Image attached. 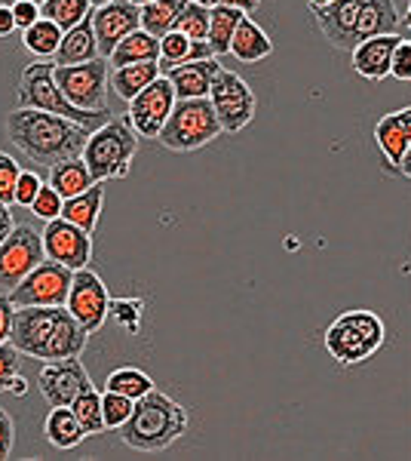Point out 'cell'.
I'll return each mask as SVG.
<instances>
[{
    "mask_svg": "<svg viewBox=\"0 0 411 461\" xmlns=\"http://www.w3.org/2000/svg\"><path fill=\"white\" fill-rule=\"evenodd\" d=\"M28 210H31L40 221L58 219V215H62V197L56 194V188H52L49 182H43L40 191H37V197L31 200V206H28Z\"/></svg>",
    "mask_w": 411,
    "mask_h": 461,
    "instance_id": "37",
    "label": "cell"
},
{
    "mask_svg": "<svg viewBox=\"0 0 411 461\" xmlns=\"http://www.w3.org/2000/svg\"><path fill=\"white\" fill-rule=\"evenodd\" d=\"M160 77V65L156 62H132V65H121V68L108 71V84L121 99L130 102L132 95H138L151 80Z\"/></svg>",
    "mask_w": 411,
    "mask_h": 461,
    "instance_id": "23",
    "label": "cell"
},
{
    "mask_svg": "<svg viewBox=\"0 0 411 461\" xmlns=\"http://www.w3.org/2000/svg\"><path fill=\"white\" fill-rule=\"evenodd\" d=\"M399 121H402V130H406V136H408V145H411V108L399 111Z\"/></svg>",
    "mask_w": 411,
    "mask_h": 461,
    "instance_id": "47",
    "label": "cell"
},
{
    "mask_svg": "<svg viewBox=\"0 0 411 461\" xmlns=\"http://www.w3.org/2000/svg\"><path fill=\"white\" fill-rule=\"evenodd\" d=\"M37 388H40L49 406H71L80 393L93 388V382H89V373L80 363V357H65V360L43 363L40 375H37Z\"/></svg>",
    "mask_w": 411,
    "mask_h": 461,
    "instance_id": "14",
    "label": "cell"
},
{
    "mask_svg": "<svg viewBox=\"0 0 411 461\" xmlns=\"http://www.w3.org/2000/svg\"><path fill=\"white\" fill-rule=\"evenodd\" d=\"M138 151V136L126 121H114L111 117L108 123H102L99 130L89 132L84 151V158L93 182H108V178H123L130 173V163Z\"/></svg>",
    "mask_w": 411,
    "mask_h": 461,
    "instance_id": "5",
    "label": "cell"
},
{
    "mask_svg": "<svg viewBox=\"0 0 411 461\" xmlns=\"http://www.w3.org/2000/svg\"><path fill=\"white\" fill-rule=\"evenodd\" d=\"M19 351L10 345V341H0V393L4 391H13L16 397H25L28 391V382L25 375L19 373Z\"/></svg>",
    "mask_w": 411,
    "mask_h": 461,
    "instance_id": "34",
    "label": "cell"
},
{
    "mask_svg": "<svg viewBox=\"0 0 411 461\" xmlns=\"http://www.w3.org/2000/svg\"><path fill=\"white\" fill-rule=\"evenodd\" d=\"M0 4H6V6H13V4H19V0H0ZM28 4H37V6H40V4H43V0H28Z\"/></svg>",
    "mask_w": 411,
    "mask_h": 461,
    "instance_id": "49",
    "label": "cell"
},
{
    "mask_svg": "<svg viewBox=\"0 0 411 461\" xmlns=\"http://www.w3.org/2000/svg\"><path fill=\"white\" fill-rule=\"evenodd\" d=\"M47 258L40 230L31 225H13L10 234L0 240V293H10L22 284L25 274H31Z\"/></svg>",
    "mask_w": 411,
    "mask_h": 461,
    "instance_id": "10",
    "label": "cell"
},
{
    "mask_svg": "<svg viewBox=\"0 0 411 461\" xmlns=\"http://www.w3.org/2000/svg\"><path fill=\"white\" fill-rule=\"evenodd\" d=\"M219 114H215L212 102L206 95V99H175L156 139L169 151H193V148H203L212 139H219Z\"/></svg>",
    "mask_w": 411,
    "mask_h": 461,
    "instance_id": "6",
    "label": "cell"
},
{
    "mask_svg": "<svg viewBox=\"0 0 411 461\" xmlns=\"http://www.w3.org/2000/svg\"><path fill=\"white\" fill-rule=\"evenodd\" d=\"M13 225H16V221H13L10 203H0V240H4V237L10 234V230H13Z\"/></svg>",
    "mask_w": 411,
    "mask_h": 461,
    "instance_id": "46",
    "label": "cell"
},
{
    "mask_svg": "<svg viewBox=\"0 0 411 461\" xmlns=\"http://www.w3.org/2000/svg\"><path fill=\"white\" fill-rule=\"evenodd\" d=\"M246 13L234 10V6H209V32H206V43L212 47L215 56L230 53V37H234L237 25Z\"/></svg>",
    "mask_w": 411,
    "mask_h": 461,
    "instance_id": "27",
    "label": "cell"
},
{
    "mask_svg": "<svg viewBox=\"0 0 411 461\" xmlns=\"http://www.w3.org/2000/svg\"><path fill=\"white\" fill-rule=\"evenodd\" d=\"M19 173H22L19 160L10 158V154H0V203H13Z\"/></svg>",
    "mask_w": 411,
    "mask_h": 461,
    "instance_id": "38",
    "label": "cell"
},
{
    "mask_svg": "<svg viewBox=\"0 0 411 461\" xmlns=\"http://www.w3.org/2000/svg\"><path fill=\"white\" fill-rule=\"evenodd\" d=\"M408 25H411V16H408Z\"/></svg>",
    "mask_w": 411,
    "mask_h": 461,
    "instance_id": "54",
    "label": "cell"
},
{
    "mask_svg": "<svg viewBox=\"0 0 411 461\" xmlns=\"http://www.w3.org/2000/svg\"><path fill=\"white\" fill-rule=\"evenodd\" d=\"M10 10H13V19H16V32H25L31 22L40 19V6L28 4V0H19V4L10 6Z\"/></svg>",
    "mask_w": 411,
    "mask_h": 461,
    "instance_id": "42",
    "label": "cell"
},
{
    "mask_svg": "<svg viewBox=\"0 0 411 461\" xmlns=\"http://www.w3.org/2000/svg\"><path fill=\"white\" fill-rule=\"evenodd\" d=\"M74 271L52 258H43L31 274L22 277L16 289L6 293V299L13 302V308H56V304L68 302Z\"/></svg>",
    "mask_w": 411,
    "mask_h": 461,
    "instance_id": "9",
    "label": "cell"
},
{
    "mask_svg": "<svg viewBox=\"0 0 411 461\" xmlns=\"http://www.w3.org/2000/svg\"><path fill=\"white\" fill-rule=\"evenodd\" d=\"M89 19H93V32H95V43H99L102 59H108L111 50H114L126 34L141 28V10L136 4H130V0H111V4L93 6Z\"/></svg>",
    "mask_w": 411,
    "mask_h": 461,
    "instance_id": "16",
    "label": "cell"
},
{
    "mask_svg": "<svg viewBox=\"0 0 411 461\" xmlns=\"http://www.w3.org/2000/svg\"><path fill=\"white\" fill-rule=\"evenodd\" d=\"M209 102H212L215 114H219L221 130L237 132L255 117V93L246 86L240 74L221 68L215 74L212 86H209Z\"/></svg>",
    "mask_w": 411,
    "mask_h": 461,
    "instance_id": "12",
    "label": "cell"
},
{
    "mask_svg": "<svg viewBox=\"0 0 411 461\" xmlns=\"http://www.w3.org/2000/svg\"><path fill=\"white\" fill-rule=\"evenodd\" d=\"M71 412L74 419H77L80 430H84V437H99L104 430V421H102V397L95 388H89L86 393H80L77 400L71 403Z\"/></svg>",
    "mask_w": 411,
    "mask_h": 461,
    "instance_id": "31",
    "label": "cell"
},
{
    "mask_svg": "<svg viewBox=\"0 0 411 461\" xmlns=\"http://www.w3.org/2000/svg\"><path fill=\"white\" fill-rule=\"evenodd\" d=\"M13 314H16V308H13V302L6 299L4 293H0V341H10Z\"/></svg>",
    "mask_w": 411,
    "mask_h": 461,
    "instance_id": "43",
    "label": "cell"
},
{
    "mask_svg": "<svg viewBox=\"0 0 411 461\" xmlns=\"http://www.w3.org/2000/svg\"><path fill=\"white\" fill-rule=\"evenodd\" d=\"M399 169L406 176H411V145L406 148V154H402V160H399Z\"/></svg>",
    "mask_w": 411,
    "mask_h": 461,
    "instance_id": "48",
    "label": "cell"
},
{
    "mask_svg": "<svg viewBox=\"0 0 411 461\" xmlns=\"http://www.w3.org/2000/svg\"><path fill=\"white\" fill-rule=\"evenodd\" d=\"M175 105V89H172L169 77H156L151 80L138 95L130 99V114H126V123L136 130V136L145 139H156L166 123L169 111Z\"/></svg>",
    "mask_w": 411,
    "mask_h": 461,
    "instance_id": "13",
    "label": "cell"
},
{
    "mask_svg": "<svg viewBox=\"0 0 411 461\" xmlns=\"http://www.w3.org/2000/svg\"><path fill=\"white\" fill-rule=\"evenodd\" d=\"M193 4H209V0H193Z\"/></svg>",
    "mask_w": 411,
    "mask_h": 461,
    "instance_id": "53",
    "label": "cell"
},
{
    "mask_svg": "<svg viewBox=\"0 0 411 461\" xmlns=\"http://www.w3.org/2000/svg\"><path fill=\"white\" fill-rule=\"evenodd\" d=\"M49 185L56 188L58 197L68 200L74 194H84L89 185H93V176H89L84 158H68L49 167Z\"/></svg>",
    "mask_w": 411,
    "mask_h": 461,
    "instance_id": "24",
    "label": "cell"
},
{
    "mask_svg": "<svg viewBox=\"0 0 411 461\" xmlns=\"http://www.w3.org/2000/svg\"><path fill=\"white\" fill-rule=\"evenodd\" d=\"M16 95H19L22 108H37V111H49V114H62L74 123L86 126L89 132L99 130L102 123L111 121V111H84V108L71 105V102L62 95V89H58L56 77H52V65L47 62V59H37V62L25 65V71H22V77H19Z\"/></svg>",
    "mask_w": 411,
    "mask_h": 461,
    "instance_id": "4",
    "label": "cell"
},
{
    "mask_svg": "<svg viewBox=\"0 0 411 461\" xmlns=\"http://www.w3.org/2000/svg\"><path fill=\"white\" fill-rule=\"evenodd\" d=\"M99 56V43H95V32H93V19H80L77 25L62 32V41H58L56 50V62L52 65H80L89 62V59Z\"/></svg>",
    "mask_w": 411,
    "mask_h": 461,
    "instance_id": "19",
    "label": "cell"
},
{
    "mask_svg": "<svg viewBox=\"0 0 411 461\" xmlns=\"http://www.w3.org/2000/svg\"><path fill=\"white\" fill-rule=\"evenodd\" d=\"M40 237H43V252H47V258H52V262L71 267V271L89 267V258H93V234H86V230H80L77 225H71V221H65L58 215V219L47 221Z\"/></svg>",
    "mask_w": 411,
    "mask_h": 461,
    "instance_id": "15",
    "label": "cell"
},
{
    "mask_svg": "<svg viewBox=\"0 0 411 461\" xmlns=\"http://www.w3.org/2000/svg\"><path fill=\"white\" fill-rule=\"evenodd\" d=\"M326 4H332V0H310L313 10H317V6H326Z\"/></svg>",
    "mask_w": 411,
    "mask_h": 461,
    "instance_id": "50",
    "label": "cell"
},
{
    "mask_svg": "<svg viewBox=\"0 0 411 461\" xmlns=\"http://www.w3.org/2000/svg\"><path fill=\"white\" fill-rule=\"evenodd\" d=\"M151 388H154V382L136 366L114 369V373L108 375V382H104V391H117V393H123V397H130V400L145 397Z\"/></svg>",
    "mask_w": 411,
    "mask_h": 461,
    "instance_id": "32",
    "label": "cell"
},
{
    "mask_svg": "<svg viewBox=\"0 0 411 461\" xmlns=\"http://www.w3.org/2000/svg\"><path fill=\"white\" fill-rule=\"evenodd\" d=\"M58 41H62V28L52 19H37L22 32V47L28 50L34 59H52L58 50Z\"/></svg>",
    "mask_w": 411,
    "mask_h": 461,
    "instance_id": "28",
    "label": "cell"
},
{
    "mask_svg": "<svg viewBox=\"0 0 411 461\" xmlns=\"http://www.w3.org/2000/svg\"><path fill=\"white\" fill-rule=\"evenodd\" d=\"M261 0H209V6H234V10L240 13H252Z\"/></svg>",
    "mask_w": 411,
    "mask_h": 461,
    "instance_id": "45",
    "label": "cell"
},
{
    "mask_svg": "<svg viewBox=\"0 0 411 461\" xmlns=\"http://www.w3.org/2000/svg\"><path fill=\"white\" fill-rule=\"evenodd\" d=\"M102 203H104V188H102V182H93L84 194H74L68 200H62V219L71 221V225H77L80 230H86V234H95Z\"/></svg>",
    "mask_w": 411,
    "mask_h": 461,
    "instance_id": "20",
    "label": "cell"
},
{
    "mask_svg": "<svg viewBox=\"0 0 411 461\" xmlns=\"http://www.w3.org/2000/svg\"><path fill=\"white\" fill-rule=\"evenodd\" d=\"M16 32V19H13V10L6 4H0V37H10Z\"/></svg>",
    "mask_w": 411,
    "mask_h": 461,
    "instance_id": "44",
    "label": "cell"
},
{
    "mask_svg": "<svg viewBox=\"0 0 411 461\" xmlns=\"http://www.w3.org/2000/svg\"><path fill=\"white\" fill-rule=\"evenodd\" d=\"M62 95L84 111H108V59L95 56L80 65H52Z\"/></svg>",
    "mask_w": 411,
    "mask_h": 461,
    "instance_id": "8",
    "label": "cell"
},
{
    "mask_svg": "<svg viewBox=\"0 0 411 461\" xmlns=\"http://www.w3.org/2000/svg\"><path fill=\"white\" fill-rule=\"evenodd\" d=\"M380 339H384V326L369 311H350L328 326L326 345L341 363H360L365 357L378 351Z\"/></svg>",
    "mask_w": 411,
    "mask_h": 461,
    "instance_id": "7",
    "label": "cell"
},
{
    "mask_svg": "<svg viewBox=\"0 0 411 461\" xmlns=\"http://www.w3.org/2000/svg\"><path fill=\"white\" fill-rule=\"evenodd\" d=\"M172 32H182L184 37H191V41H206V32H209V4H188L182 6V13H178V22Z\"/></svg>",
    "mask_w": 411,
    "mask_h": 461,
    "instance_id": "35",
    "label": "cell"
},
{
    "mask_svg": "<svg viewBox=\"0 0 411 461\" xmlns=\"http://www.w3.org/2000/svg\"><path fill=\"white\" fill-rule=\"evenodd\" d=\"M86 332L71 317L65 304L56 308H16L10 330V345L22 357L31 360H65V357H80L86 348Z\"/></svg>",
    "mask_w": 411,
    "mask_h": 461,
    "instance_id": "2",
    "label": "cell"
},
{
    "mask_svg": "<svg viewBox=\"0 0 411 461\" xmlns=\"http://www.w3.org/2000/svg\"><path fill=\"white\" fill-rule=\"evenodd\" d=\"M93 6H102V4H111V0H89Z\"/></svg>",
    "mask_w": 411,
    "mask_h": 461,
    "instance_id": "52",
    "label": "cell"
},
{
    "mask_svg": "<svg viewBox=\"0 0 411 461\" xmlns=\"http://www.w3.org/2000/svg\"><path fill=\"white\" fill-rule=\"evenodd\" d=\"M40 185H43V178L37 176L34 169H22V173H19V182H16V197H13V203L31 206V200L37 197Z\"/></svg>",
    "mask_w": 411,
    "mask_h": 461,
    "instance_id": "39",
    "label": "cell"
},
{
    "mask_svg": "<svg viewBox=\"0 0 411 461\" xmlns=\"http://www.w3.org/2000/svg\"><path fill=\"white\" fill-rule=\"evenodd\" d=\"M93 13V4L89 0H43L40 4V16L52 19L62 32L77 25L80 19H86Z\"/></svg>",
    "mask_w": 411,
    "mask_h": 461,
    "instance_id": "30",
    "label": "cell"
},
{
    "mask_svg": "<svg viewBox=\"0 0 411 461\" xmlns=\"http://www.w3.org/2000/svg\"><path fill=\"white\" fill-rule=\"evenodd\" d=\"M43 434H47V440L56 449H74L80 440H86L77 419H74L71 406H49V415L43 421Z\"/></svg>",
    "mask_w": 411,
    "mask_h": 461,
    "instance_id": "26",
    "label": "cell"
},
{
    "mask_svg": "<svg viewBox=\"0 0 411 461\" xmlns=\"http://www.w3.org/2000/svg\"><path fill=\"white\" fill-rule=\"evenodd\" d=\"M375 136H378V145L384 148V154L390 158V163L399 167L402 154H406V148H408V136H406V130H402L399 114H387L384 121L378 123Z\"/></svg>",
    "mask_w": 411,
    "mask_h": 461,
    "instance_id": "33",
    "label": "cell"
},
{
    "mask_svg": "<svg viewBox=\"0 0 411 461\" xmlns=\"http://www.w3.org/2000/svg\"><path fill=\"white\" fill-rule=\"evenodd\" d=\"M221 71V65L212 59H197V62H184L169 68L163 77H169L172 89H175V99H206L209 86H212L215 74Z\"/></svg>",
    "mask_w": 411,
    "mask_h": 461,
    "instance_id": "17",
    "label": "cell"
},
{
    "mask_svg": "<svg viewBox=\"0 0 411 461\" xmlns=\"http://www.w3.org/2000/svg\"><path fill=\"white\" fill-rule=\"evenodd\" d=\"M13 446H16V425H13L10 412L0 409V461L13 456Z\"/></svg>",
    "mask_w": 411,
    "mask_h": 461,
    "instance_id": "41",
    "label": "cell"
},
{
    "mask_svg": "<svg viewBox=\"0 0 411 461\" xmlns=\"http://www.w3.org/2000/svg\"><path fill=\"white\" fill-rule=\"evenodd\" d=\"M160 59V37L147 34L145 28H136L111 50L108 65L121 68V65H132V62H156Z\"/></svg>",
    "mask_w": 411,
    "mask_h": 461,
    "instance_id": "22",
    "label": "cell"
},
{
    "mask_svg": "<svg viewBox=\"0 0 411 461\" xmlns=\"http://www.w3.org/2000/svg\"><path fill=\"white\" fill-rule=\"evenodd\" d=\"M65 308L71 311V317L77 320L80 330H84L86 336L99 332L104 326V320H108V314H111V295H108L104 280L95 271H89V267L74 271Z\"/></svg>",
    "mask_w": 411,
    "mask_h": 461,
    "instance_id": "11",
    "label": "cell"
},
{
    "mask_svg": "<svg viewBox=\"0 0 411 461\" xmlns=\"http://www.w3.org/2000/svg\"><path fill=\"white\" fill-rule=\"evenodd\" d=\"M6 139L25 154L37 167L49 169L52 163L80 158L84 151L89 130L80 123L68 121L62 114H49V111L37 108H16L6 114L4 121Z\"/></svg>",
    "mask_w": 411,
    "mask_h": 461,
    "instance_id": "1",
    "label": "cell"
},
{
    "mask_svg": "<svg viewBox=\"0 0 411 461\" xmlns=\"http://www.w3.org/2000/svg\"><path fill=\"white\" fill-rule=\"evenodd\" d=\"M212 56L215 53L206 41H191V37H184L182 32H169L160 37V59H156V65H160V74H166L169 68H175V65L197 62V59H212Z\"/></svg>",
    "mask_w": 411,
    "mask_h": 461,
    "instance_id": "21",
    "label": "cell"
},
{
    "mask_svg": "<svg viewBox=\"0 0 411 461\" xmlns=\"http://www.w3.org/2000/svg\"><path fill=\"white\" fill-rule=\"evenodd\" d=\"M184 428H188L184 406L151 388L145 397H138L132 403L130 419L121 425V437L132 449L156 452V449H166L169 443H175L184 434Z\"/></svg>",
    "mask_w": 411,
    "mask_h": 461,
    "instance_id": "3",
    "label": "cell"
},
{
    "mask_svg": "<svg viewBox=\"0 0 411 461\" xmlns=\"http://www.w3.org/2000/svg\"><path fill=\"white\" fill-rule=\"evenodd\" d=\"M132 403H136V400L123 397V393L104 391L102 393V421H104V428H121L123 421L130 419Z\"/></svg>",
    "mask_w": 411,
    "mask_h": 461,
    "instance_id": "36",
    "label": "cell"
},
{
    "mask_svg": "<svg viewBox=\"0 0 411 461\" xmlns=\"http://www.w3.org/2000/svg\"><path fill=\"white\" fill-rule=\"evenodd\" d=\"M188 0H151V4L138 6L141 10V28L154 37H163L175 28L178 22V13Z\"/></svg>",
    "mask_w": 411,
    "mask_h": 461,
    "instance_id": "29",
    "label": "cell"
},
{
    "mask_svg": "<svg viewBox=\"0 0 411 461\" xmlns=\"http://www.w3.org/2000/svg\"><path fill=\"white\" fill-rule=\"evenodd\" d=\"M390 74L399 80H411V41H399L390 59Z\"/></svg>",
    "mask_w": 411,
    "mask_h": 461,
    "instance_id": "40",
    "label": "cell"
},
{
    "mask_svg": "<svg viewBox=\"0 0 411 461\" xmlns=\"http://www.w3.org/2000/svg\"><path fill=\"white\" fill-rule=\"evenodd\" d=\"M399 43L396 34H378V37H369L362 41L360 47H353V68L356 74L369 80H380L390 74V59H393V50Z\"/></svg>",
    "mask_w": 411,
    "mask_h": 461,
    "instance_id": "18",
    "label": "cell"
},
{
    "mask_svg": "<svg viewBox=\"0 0 411 461\" xmlns=\"http://www.w3.org/2000/svg\"><path fill=\"white\" fill-rule=\"evenodd\" d=\"M230 53L240 62H258V59L271 56V37L261 32L249 16H243L234 37H230Z\"/></svg>",
    "mask_w": 411,
    "mask_h": 461,
    "instance_id": "25",
    "label": "cell"
},
{
    "mask_svg": "<svg viewBox=\"0 0 411 461\" xmlns=\"http://www.w3.org/2000/svg\"><path fill=\"white\" fill-rule=\"evenodd\" d=\"M130 4H136V6H145V4H151V0H130Z\"/></svg>",
    "mask_w": 411,
    "mask_h": 461,
    "instance_id": "51",
    "label": "cell"
}]
</instances>
